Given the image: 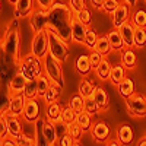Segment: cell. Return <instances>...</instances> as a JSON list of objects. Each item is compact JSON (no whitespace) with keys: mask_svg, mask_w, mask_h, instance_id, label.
<instances>
[{"mask_svg":"<svg viewBox=\"0 0 146 146\" xmlns=\"http://www.w3.org/2000/svg\"><path fill=\"white\" fill-rule=\"evenodd\" d=\"M62 88H63V86H60L58 83L51 82V85H50V88H48V91H47V92H45V95L42 96V98L45 100V102H47V104L57 102L60 94H62Z\"/></svg>","mask_w":146,"mask_h":146,"instance_id":"ffe728a7","label":"cell"},{"mask_svg":"<svg viewBox=\"0 0 146 146\" xmlns=\"http://www.w3.org/2000/svg\"><path fill=\"white\" fill-rule=\"evenodd\" d=\"M62 114H63V108H62V105H58L57 102L48 104V108H47V111H45V115H47L48 120H51V121L62 120Z\"/></svg>","mask_w":146,"mask_h":146,"instance_id":"d4e9b609","label":"cell"},{"mask_svg":"<svg viewBox=\"0 0 146 146\" xmlns=\"http://www.w3.org/2000/svg\"><path fill=\"white\" fill-rule=\"evenodd\" d=\"M92 131V137L98 142H105L110 137V127L104 123V121H98L95 123L91 129Z\"/></svg>","mask_w":146,"mask_h":146,"instance_id":"2e32d148","label":"cell"},{"mask_svg":"<svg viewBox=\"0 0 146 146\" xmlns=\"http://www.w3.org/2000/svg\"><path fill=\"white\" fill-rule=\"evenodd\" d=\"M28 82V78L23 75V73L19 70L16 72L12 79L9 80V85H7V91H9V96L10 95H15V94H22L23 89H25V85Z\"/></svg>","mask_w":146,"mask_h":146,"instance_id":"30bf717a","label":"cell"},{"mask_svg":"<svg viewBox=\"0 0 146 146\" xmlns=\"http://www.w3.org/2000/svg\"><path fill=\"white\" fill-rule=\"evenodd\" d=\"M32 5L34 0H18L15 5V18H23L32 13Z\"/></svg>","mask_w":146,"mask_h":146,"instance_id":"e0dca14e","label":"cell"},{"mask_svg":"<svg viewBox=\"0 0 146 146\" xmlns=\"http://www.w3.org/2000/svg\"><path fill=\"white\" fill-rule=\"evenodd\" d=\"M111 70H113L111 63H110L108 60H105V58L101 62V64L95 69L96 75H98V78H100L101 80H107V79H110V75H111Z\"/></svg>","mask_w":146,"mask_h":146,"instance_id":"4316f807","label":"cell"},{"mask_svg":"<svg viewBox=\"0 0 146 146\" xmlns=\"http://www.w3.org/2000/svg\"><path fill=\"white\" fill-rule=\"evenodd\" d=\"M124 66L123 64H117V66H113V70H111V75H110V80H111L114 85H120V82L124 79Z\"/></svg>","mask_w":146,"mask_h":146,"instance_id":"f546056e","label":"cell"},{"mask_svg":"<svg viewBox=\"0 0 146 146\" xmlns=\"http://www.w3.org/2000/svg\"><path fill=\"white\" fill-rule=\"evenodd\" d=\"M6 115V121H7V129H9V136L13 137V139H19L21 135H22V124L18 118V115H13V114H5Z\"/></svg>","mask_w":146,"mask_h":146,"instance_id":"5bb4252c","label":"cell"},{"mask_svg":"<svg viewBox=\"0 0 146 146\" xmlns=\"http://www.w3.org/2000/svg\"><path fill=\"white\" fill-rule=\"evenodd\" d=\"M40 60L41 58H38L34 54L23 57L21 60V63H19V70L28 79H36L38 76L42 75V67H41V62H40Z\"/></svg>","mask_w":146,"mask_h":146,"instance_id":"5b68a950","label":"cell"},{"mask_svg":"<svg viewBox=\"0 0 146 146\" xmlns=\"http://www.w3.org/2000/svg\"><path fill=\"white\" fill-rule=\"evenodd\" d=\"M130 5L129 3H120L118 7L114 10L113 13V23L115 28H120L123 23H126L129 21V15H130Z\"/></svg>","mask_w":146,"mask_h":146,"instance_id":"8fae6325","label":"cell"},{"mask_svg":"<svg viewBox=\"0 0 146 146\" xmlns=\"http://www.w3.org/2000/svg\"><path fill=\"white\" fill-rule=\"evenodd\" d=\"M95 50H96V51H100V53L104 54V56L108 54L110 51H113L111 44H110V40H108V35L98 38V41H96V44H95Z\"/></svg>","mask_w":146,"mask_h":146,"instance_id":"d6a6232c","label":"cell"},{"mask_svg":"<svg viewBox=\"0 0 146 146\" xmlns=\"http://www.w3.org/2000/svg\"><path fill=\"white\" fill-rule=\"evenodd\" d=\"M75 12L70 9L69 5L62 3V2H56L51 9L48 10V28L54 32H57L63 40L67 42L72 40V21Z\"/></svg>","mask_w":146,"mask_h":146,"instance_id":"6da1fadb","label":"cell"},{"mask_svg":"<svg viewBox=\"0 0 146 146\" xmlns=\"http://www.w3.org/2000/svg\"><path fill=\"white\" fill-rule=\"evenodd\" d=\"M108 145L110 146H117V145H123L120 140H111V142H108Z\"/></svg>","mask_w":146,"mask_h":146,"instance_id":"db71d44e","label":"cell"},{"mask_svg":"<svg viewBox=\"0 0 146 146\" xmlns=\"http://www.w3.org/2000/svg\"><path fill=\"white\" fill-rule=\"evenodd\" d=\"M69 135L75 139V140H79L83 135V129L79 126L78 121H73V123L69 124Z\"/></svg>","mask_w":146,"mask_h":146,"instance_id":"f35d334b","label":"cell"},{"mask_svg":"<svg viewBox=\"0 0 146 146\" xmlns=\"http://www.w3.org/2000/svg\"><path fill=\"white\" fill-rule=\"evenodd\" d=\"M117 139L123 145L131 143V140H133V129L129 124H123L117 131Z\"/></svg>","mask_w":146,"mask_h":146,"instance_id":"cb8c5ba5","label":"cell"},{"mask_svg":"<svg viewBox=\"0 0 146 146\" xmlns=\"http://www.w3.org/2000/svg\"><path fill=\"white\" fill-rule=\"evenodd\" d=\"M44 133H45V139H47V145L51 146L56 143V140L58 139L57 136V131H56V126H54V121L51 120H45V124H44Z\"/></svg>","mask_w":146,"mask_h":146,"instance_id":"44dd1931","label":"cell"},{"mask_svg":"<svg viewBox=\"0 0 146 146\" xmlns=\"http://www.w3.org/2000/svg\"><path fill=\"white\" fill-rule=\"evenodd\" d=\"M108 40H110V44H111V48H113V50L123 51V48L126 47L124 40H123V36H121L118 28H115V29H113V31L108 32Z\"/></svg>","mask_w":146,"mask_h":146,"instance_id":"ac0fdd59","label":"cell"},{"mask_svg":"<svg viewBox=\"0 0 146 146\" xmlns=\"http://www.w3.org/2000/svg\"><path fill=\"white\" fill-rule=\"evenodd\" d=\"M48 38H50V53L58 58L60 62H66L67 57H69V45L67 41L63 40L57 32L48 29Z\"/></svg>","mask_w":146,"mask_h":146,"instance_id":"277c9868","label":"cell"},{"mask_svg":"<svg viewBox=\"0 0 146 146\" xmlns=\"http://www.w3.org/2000/svg\"><path fill=\"white\" fill-rule=\"evenodd\" d=\"M118 0H105L104 2V6H102V9H104V12H107V13H114V10L118 7Z\"/></svg>","mask_w":146,"mask_h":146,"instance_id":"bcb514c9","label":"cell"},{"mask_svg":"<svg viewBox=\"0 0 146 146\" xmlns=\"http://www.w3.org/2000/svg\"><path fill=\"white\" fill-rule=\"evenodd\" d=\"M120 34H121V36H123V40H124V44H126V47H129V48H133L136 44H135V23L133 22H126V23H123L120 28Z\"/></svg>","mask_w":146,"mask_h":146,"instance_id":"4fadbf2b","label":"cell"},{"mask_svg":"<svg viewBox=\"0 0 146 146\" xmlns=\"http://www.w3.org/2000/svg\"><path fill=\"white\" fill-rule=\"evenodd\" d=\"M137 145H139V146H146V136H145V137H142V139L137 142Z\"/></svg>","mask_w":146,"mask_h":146,"instance_id":"11a10c76","label":"cell"},{"mask_svg":"<svg viewBox=\"0 0 146 146\" xmlns=\"http://www.w3.org/2000/svg\"><path fill=\"white\" fill-rule=\"evenodd\" d=\"M44 124H45V120L42 118H36L35 120V143L38 146H44L47 145V139H45V133H44Z\"/></svg>","mask_w":146,"mask_h":146,"instance_id":"d6986e66","label":"cell"},{"mask_svg":"<svg viewBox=\"0 0 146 146\" xmlns=\"http://www.w3.org/2000/svg\"><path fill=\"white\" fill-rule=\"evenodd\" d=\"M135 44L139 48L145 47L146 44V28L145 27H135Z\"/></svg>","mask_w":146,"mask_h":146,"instance_id":"d590c367","label":"cell"},{"mask_svg":"<svg viewBox=\"0 0 146 146\" xmlns=\"http://www.w3.org/2000/svg\"><path fill=\"white\" fill-rule=\"evenodd\" d=\"M89 60H91V64H92V69H96L100 64H101V62L104 60V54H101L100 51H92L91 54H89Z\"/></svg>","mask_w":146,"mask_h":146,"instance_id":"ee69618b","label":"cell"},{"mask_svg":"<svg viewBox=\"0 0 146 146\" xmlns=\"http://www.w3.org/2000/svg\"><path fill=\"white\" fill-rule=\"evenodd\" d=\"M54 126H56V131H57L58 139L63 137L64 135H67V133H69V124L66 123V121H63V120L54 121Z\"/></svg>","mask_w":146,"mask_h":146,"instance_id":"60d3db41","label":"cell"},{"mask_svg":"<svg viewBox=\"0 0 146 146\" xmlns=\"http://www.w3.org/2000/svg\"><path fill=\"white\" fill-rule=\"evenodd\" d=\"M27 105V98L23 94H15V95H10V108H9V113L13 114V115H22L23 114V110H25Z\"/></svg>","mask_w":146,"mask_h":146,"instance_id":"7c38bea8","label":"cell"},{"mask_svg":"<svg viewBox=\"0 0 146 146\" xmlns=\"http://www.w3.org/2000/svg\"><path fill=\"white\" fill-rule=\"evenodd\" d=\"M70 107L75 110V111L79 114L82 111H85V98L79 94V95H73L70 100Z\"/></svg>","mask_w":146,"mask_h":146,"instance_id":"8d00e7d4","label":"cell"},{"mask_svg":"<svg viewBox=\"0 0 146 146\" xmlns=\"http://www.w3.org/2000/svg\"><path fill=\"white\" fill-rule=\"evenodd\" d=\"M58 143L62 145V146H70V145H78V140H75V139H73L69 133H67V135H64L63 137L58 139Z\"/></svg>","mask_w":146,"mask_h":146,"instance_id":"c3c4849f","label":"cell"},{"mask_svg":"<svg viewBox=\"0 0 146 146\" xmlns=\"http://www.w3.org/2000/svg\"><path fill=\"white\" fill-rule=\"evenodd\" d=\"M118 92H120L121 96H124V98L130 96L131 94H135V83H133V80L124 78L118 85Z\"/></svg>","mask_w":146,"mask_h":146,"instance_id":"83f0119b","label":"cell"},{"mask_svg":"<svg viewBox=\"0 0 146 146\" xmlns=\"http://www.w3.org/2000/svg\"><path fill=\"white\" fill-rule=\"evenodd\" d=\"M18 145H36V143H35V139H29L28 136H25L22 133L21 137L18 139Z\"/></svg>","mask_w":146,"mask_h":146,"instance_id":"f907efd6","label":"cell"},{"mask_svg":"<svg viewBox=\"0 0 146 146\" xmlns=\"http://www.w3.org/2000/svg\"><path fill=\"white\" fill-rule=\"evenodd\" d=\"M0 145H2V146H12V145H18V140L16 139H13V137H12V139H3L2 140V143H0Z\"/></svg>","mask_w":146,"mask_h":146,"instance_id":"816d5d0a","label":"cell"},{"mask_svg":"<svg viewBox=\"0 0 146 146\" xmlns=\"http://www.w3.org/2000/svg\"><path fill=\"white\" fill-rule=\"evenodd\" d=\"M124 2H126V3H129V5L133 7V6L136 5V2H137V0H124Z\"/></svg>","mask_w":146,"mask_h":146,"instance_id":"9f6ffc18","label":"cell"},{"mask_svg":"<svg viewBox=\"0 0 146 146\" xmlns=\"http://www.w3.org/2000/svg\"><path fill=\"white\" fill-rule=\"evenodd\" d=\"M22 115L29 123L31 121H35L36 118H40V105L35 101V98L27 100V105H25V110H23Z\"/></svg>","mask_w":146,"mask_h":146,"instance_id":"9a60e30c","label":"cell"},{"mask_svg":"<svg viewBox=\"0 0 146 146\" xmlns=\"http://www.w3.org/2000/svg\"><path fill=\"white\" fill-rule=\"evenodd\" d=\"M76 16L85 23V25H88V27L92 23V13H91V10L88 7H85L83 10L79 12V13H76Z\"/></svg>","mask_w":146,"mask_h":146,"instance_id":"7bdbcfd3","label":"cell"},{"mask_svg":"<svg viewBox=\"0 0 146 146\" xmlns=\"http://www.w3.org/2000/svg\"><path fill=\"white\" fill-rule=\"evenodd\" d=\"M44 70H45V75L50 78L53 82L58 83L60 86H63V85H64L62 62H60L58 58H56L51 53H48L44 57Z\"/></svg>","mask_w":146,"mask_h":146,"instance_id":"3957f363","label":"cell"},{"mask_svg":"<svg viewBox=\"0 0 146 146\" xmlns=\"http://www.w3.org/2000/svg\"><path fill=\"white\" fill-rule=\"evenodd\" d=\"M9 2H10V3H13V5H16V3H18V0H9Z\"/></svg>","mask_w":146,"mask_h":146,"instance_id":"6f0895ef","label":"cell"},{"mask_svg":"<svg viewBox=\"0 0 146 146\" xmlns=\"http://www.w3.org/2000/svg\"><path fill=\"white\" fill-rule=\"evenodd\" d=\"M88 25L85 23L75 15L72 21V40L76 41L79 44H85V38H86V32H88Z\"/></svg>","mask_w":146,"mask_h":146,"instance_id":"9c48e42d","label":"cell"},{"mask_svg":"<svg viewBox=\"0 0 146 146\" xmlns=\"http://www.w3.org/2000/svg\"><path fill=\"white\" fill-rule=\"evenodd\" d=\"M126 107L131 115L146 117V96L140 94H131L126 98Z\"/></svg>","mask_w":146,"mask_h":146,"instance_id":"52a82bcc","label":"cell"},{"mask_svg":"<svg viewBox=\"0 0 146 146\" xmlns=\"http://www.w3.org/2000/svg\"><path fill=\"white\" fill-rule=\"evenodd\" d=\"M19 44H21V34H19V28H18V18H15L12 21L3 35L2 40V50L6 56V58L9 60V63L12 64H18L21 63L19 58Z\"/></svg>","mask_w":146,"mask_h":146,"instance_id":"7a4b0ae2","label":"cell"},{"mask_svg":"<svg viewBox=\"0 0 146 146\" xmlns=\"http://www.w3.org/2000/svg\"><path fill=\"white\" fill-rule=\"evenodd\" d=\"M136 62H137V57L135 54V51L129 48V50H124L121 53V64H123L126 69H135L136 67Z\"/></svg>","mask_w":146,"mask_h":146,"instance_id":"7402d4cb","label":"cell"},{"mask_svg":"<svg viewBox=\"0 0 146 146\" xmlns=\"http://www.w3.org/2000/svg\"><path fill=\"white\" fill-rule=\"evenodd\" d=\"M76 118H78V113L70 105L63 108V114H62V120L63 121H66L67 124H70V123H73V121H76Z\"/></svg>","mask_w":146,"mask_h":146,"instance_id":"74e56055","label":"cell"},{"mask_svg":"<svg viewBox=\"0 0 146 146\" xmlns=\"http://www.w3.org/2000/svg\"><path fill=\"white\" fill-rule=\"evenodd\" d=\"M51 79L48 78L47 75H41L36 78V85H38V96H44L45 92L48 91V88H50L51 85Z\"/></svg>","mask_w":146,"mask_h":146,"instance_id":"1f68e13d","label":"cell"},{"mask_svg":"<svg viewBox=\"0 0 146 146\" xmlns=\"http://www.w3.org/2000/svg\"><path fill=\"white\" fill-rule=\"evenodd\" d=\"M9 136V129H7V121H6V115L0 117V140H3Z\"/></svg>","mask_w":146,"mask_h":146,"instance_id":"7dc6e473","label":"cell"},{"mask_svg":"<svg viewBox=\"0 0 146 146\" xmlns=\"http://www.w3.org/2000/svg\"><path fill=\"white\" fill-rule=\"evenodd\" d=\"M69 6L75 13H79L80 10L86 7V3H85V0H69Z\"/></svg>","mask_w":146,"mask_h":146,"instance_id":"f6af8a7d","label":"cell"},{"mask_svg":"<svg viewBox=\"0 0 146 146\" xmlns=\"http://www.w3.org/2000/svg\"><path fill=\"white\" fill-rule=\"evenodd\" d=\"M133 23H135V27H145L146 28V12L143 9L135 12V15H133Z\"/></svg>","mask_w":146,"mask_h":146,"instance_id":"ab89813d","label":"cell"},{"mask_svg":"<svg viewBox=\"0 0 146 146\" xmlns=\"http://www.w3.org/2000/svg\"><path fill=\"white\" fill-rule=\"evenodd\" d=\"M92 115L89 114V113H86V111H82V113H79L78 114V118H76V121L79 123V126L83 129V131H88V130H91L92 129V118H91Z\"/></svg>","mask_w":146,"mask_h":146,"instance_id":"4dcf8cb0","label":"cell"},{"mask_svg":"<svg viewBox=\"0 0 146 146\" xmlns=\"http://www.w3.org/2000/svg\"><path fill=\"white\" fill-rule=\"evenodd\" d=\"M76 70L80 73L82 76H86L88 73L92 70V64H91V60H89V56H80L78 60H76Z\"/></svg>","mask_w":146,"mask_h":146,"instance_id":"603a6c76","label":"cell"},{"mask_svg":"<svg viewBox=\"0 0 146 146\" xmlns=\"http://www.w3.org/2000/svg\"><path fill=\"white\" fill-rule=\"evenodd\" d=\"M85 111L89 113L91 115H96V114L101 111V108H100L98 102L94 100V96H92V95L85 98Z\"/></svg>","mask_w":146,"mask_h":146,"instance_id":"e575fe53","label":"cell"},{"mask_svg":"<svg viewBox=\"0 0 146 146\" xmlns=\"http://www.w3.org/2000/svg\"><path fill=\"white\" fill-rule=\"evenodd\" d=\"M50 53V38H48V29H42L35 32L32 40V54L38 58L44 60V57Z\"/></svg>","mask_w":146,"mask_h":146,"instance_id":"8992f818","label":"cell"},{"mask_svg":"<svg viewBox=\"0 0 146 146\" xmlns=\"http://www.w3.org/2000/svg\"><path fill=\"white\" fill-rule=\"evenodd\" d=\"M22 94L25 95L27 100L36 98V96H38V85H36V79H28V82L25 85V89H23Z\"/></svg>","mask_w":146,"mask_h":146,"instance_id":"f1b7e54d","label":"cell"},{"mask_svg":"<svg viewBox=\"0 0 146 146\" xmlns=\"http://www.w3.org/2000/svg\"><path fill=\"white\" fill-rule=\"evenodd\" d=\"M48 10L44 9H36L31 13L29 18V23H31V28L34 32H40L42 29L48 28Z\"/></svg>","mask_w":146,"mask_h":146,"instance_id":"ba28073f","label":"cell"},{"mask_svg":"<svg viewBox=\"0 0 146 146\" xmlns=\"http://www.w3.org/2000/svg\"><path fill=\"white\" fill-rule=\"evenodd\" d=\"M98 41V35L94 29H88L86 32V38H85V45L88 48H95V44Z\"/></svg>","mask_w":146,"mask_h":146,"instance_id":"b9f144b4","label":"cell"},{"mask_svg":"<svg viewBox=\"0 0 146 146\" xmlns=\"http://www.w3.org/2000/svg\"><path fill=\"white\" fill-rule=\"evenodd\" d=\"M95 91V86L94 83L89 80V79H82L80 83H79V94L83 96V98H86V96H91Z\"/></svg>","mask_w":146,"mask_h":146,"instance_id":"836d02e7","label":"cell"},{"mask_svg":"<svg viewBox=\"0 0 146 146\" xmlns=\"http://www.w3.org/2000/svg\"><path fill=\"white\" fill-rule=\"evenodd\" d=\"M92 96H94V100L98 102L101 111H104V110L108 108V95H107V92L102 88H96L95 86V91H94Z\"/></svg>","mask_w":146,"mask_h":146,"instance_id":"484cf974","label":"cell"},{"mask_svg":"<svg viewBox=\"0 0 146 146\" xmlns=\"http://www.w3.org/2000/svg\"><path fill=\"white\" fill-rule=\"evenodd\" d=\"M36 3H38L40 9H44V10H50L51 6L56 3L54 0H36Z\"/></svg>","mask_w":146,"mask_h":146,"instance_id":"681fc988","label":"cell"},{"mask_svg":"<svg viewBox=\"0 0 146 146\" xmlns=\"http://www.w3.org/2000/svg\"><path fill=\"white\" fill-rule=\"evenodd\" d=\"M104 2H105V0H91V3H92V6L95 9H102Z\"/></svg>","mask_w":146,"mask_h":146,"instance_id":"f5cc1de1","label":"cell"}]
</instances>
